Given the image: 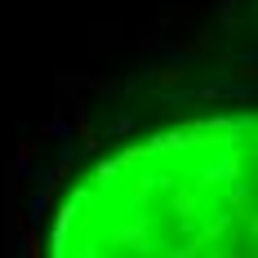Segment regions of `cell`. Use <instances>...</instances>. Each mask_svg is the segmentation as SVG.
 I'll return each mask as SVG.
<instances>
[{"instance_id": "1", "label": "cell", "mask_w": 258, "mask_h": 258, "mask_svg": "<svg viewBox=\"0 0 258 258\" xmlns=\"http://www.w3.org/2000/svg\"><path fill=\"white\" fill-rule=\"evenodd\" d=\"M49 258H258V111L98 160L58 205Z\"/></svg>"}]
</instances>
